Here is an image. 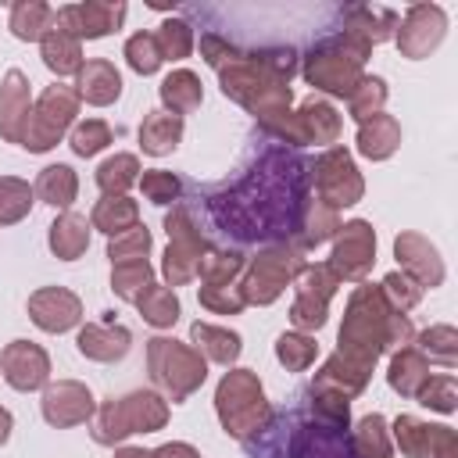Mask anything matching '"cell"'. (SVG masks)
<instances>
[{"mask_svg": "<svg viewBox=\"0 0 458 458\" xmlns=\"http://www.w3.org/2000/svg\"><path fill=\"white\" fill-rule=\"evenodd\" d=\"M200 57L218 72V86L229 100L247 107L258 125L283 118L293 104L290 79L297 72L293 50H236L229 39L208 32L200 36Z\"/></svg>", "mask_w": 458, "mask_h": 458, "instance_id": "obj_1", "label": "cell"}, {"mask_svg": "<svg viewBox=\"0 0 458 458\" xmlns=\"http://www.w3.org/2000/svg\"><path fill=\"white\" fill-rule=\"evenodd\" d=\"M411 322L408 315H397L383 290L372 286V283H361L351 290L347 297V308H344V322H340V333H336V354L365 365V369H376V361L386 354V351H397V347H408L411 344Z\"/></svg>", "mask_w": 458, "mask_h": 458, "instance_id": "obj_2", "label": "cell"}, {"mask_svg": "<svg viewBox=\"0 0 458 458\" xmlns=\"http://www.w3.org/2000/svg\"><path fill=\"white\" fill-rule=\"evenodd\" d=\"M215 411L222 429L233 440H250L272 422V408L265 401V386L250 369H229L215 386Z\"/></svg>", "mask_w": 458, "mask_h": 458, "instance_id": "obj_3", "label": "cell"}, {"mask_svg": "<svg viewBox=\"0 0 458 458\" xmlns=\"http://www.w3.org/2000/svg\"><path fill=\"white\" fill-rule=\"evenodd\" d=\"M168 422V401L157 390H132L125 397H111L100 404L93 419L97 444H122L132 433H157Z\"/></svg>", "mask_w": 458, "mask_h": 458, "instance_id": "obj_4", "label": "cell"}, {"mask_svg": "<svg viewBox=\"0 0 458 458\" xmlns=\"http://www.w3.org/2000/svg\"><path fill=\"white\" fill-rule=\"evenodd\" d=\"M147 369L150 379L165 390L168 401H186L193 390L208 379V361L193 344H182L175 336H150L147 340Z\"/></svg>", "mask_w": 458, "mask_h": 458, "instance_id": "obj_5", "label": "cell"}, {"mask_svg": "<svg viewBox=\"0 0 458 458\" xmlns=\"http://www.w3.org/2000/svg\"><path fill=\"white\" fill-rule=\"evenodd\" d=\"M365 50L354 47L351 39L336 36V39H326L318 47H311L304 54V64H301V75L308 79V86L329 93V97H351L354 86L361 82L365 75Z\"/></svg>", "mask_w": 458, "mask_h": 458, "instance_id": "obj_6", "label": "cell"}, {"mask_svg": "<svg viewBox=\"0 0 458 458\" xmlns=\"http://www.w3.org/2000/svg\"><path fill=\"white\" fill-rule=\"evenodd\" d=\"M304 250H297L293 243H272L265 250H258V258H250V265L243 268L240 279V293L243 304H272L283 297V290L304 272Z\"/></svg>", "mask_w": 458, "mask_h": 458, "instance_id": "obj_7", "label": "cell"}, {"mask_svg": "<svg viewBox=\"0 0 458 458\" xmlns=\"http://www.w3.org/2000/svg\"><path fill=\"white\" fill-rule=\"evenodd\" d=\"M79 104H82V100H79L75 86H64V82L47 86V89L32 100V114H29L21 147H25L29 154H47V150H54V147L64 140V132L75 125Z\"/></svg>", "mask_w": 458, "mask_h": 458, "instance_id": "obj_8", "label": "cell"}, {"mask_svg": "<svg viewBox=\"0 0 458 458\" xmlns=\"http://www.w3.org/2000/svg\"><path fill=\"white\" fill-rule=\"evenodd\" d=\"M165 233H168V250H165L161 272H165L168 286H182V283L197 279V265L211 250V243L182 204H175L165 215Z\"/></svg>", "mask_w": 458, "mask_h": 458, "instance_id": "obj_9", "label": "cell"}, {"mask_svg": "<svg viewBox=\"0 0 458 458\" xmlns=\"http://www.w3.org/2000/svg\"><path fill=\"white\" fill-rule=\"evenodd\" d=\"M311 179H315V193L326 208L340 211V208H351L365 197V179L351 157L347 147H329L315 157L311 165Z\"/></svg>", "mask_w": 458, "mask_h": 458, "instance_id": "obj_10", "label": "cell"}, {"mask_svg": "<svg viewBox=\"0 0 458 458\" xmlns=\"http://www.w3.org/2000/svg\"><path fill=\"white\" fill-rule=\"evenodd\" d=\"M297 283V293H293V304H290V322L297 333H315L326 326L329 318V301L340 286L336 272L326 265V261H315V265H304V272L293 279Z\"/></svg>", "mask_w": 458, "mask_h": 458, "instance_id": "obj_11", "label": "cell"}, {"mask_svg": "<svg viewBox=\"0 0 458 458\" xmlns=\"http://www.w3.org/2000/svg\"><path fill=\"white\" fill-rule=\"evenodd\" d=\"M326 265L336 272V279L361 283L376 265V229H372V222H365V218L340 222L336 243H333V254H329Z\"/></svg>", "mask_w": 458, "mask_h": 458, "instance_id": "obj_12", "label": "cell"}, {"mask_svg": "<svg viewBox=\"0 0 458 458\" xmlns=\"http://www.w3.org/2000/svg\"><path fill=\"white\" fill-rule=\"evenodd\" d=\"M447 36V14L440 4H411L397 25V50L408 61L429 57Z\"/></svg>", "mask_w": 458, "mask_h": 458, "instance_id": "obj_13", "label": "cell"}, {"mask_svg": "<svg viewBox=\"0 0 458 458\" xmlns=\"http://www.w3.org/2000/svg\"><path fill=\"white\" fill-rule=\"evenodd\" d=\"M390 440L408 458H458V433L451 426H433L415 415H397Z\"/></svg>", "mask_w": 458, "mask_h": 458, "instance_id": "obj_14", "label": "cell"}, {"mask_svg": "<svg viewBox=\"0 0 458 458\" xmlns=\"http://www.w3.org/2000/svg\"><path fill=\"white\" fill-rule=\"evenodd\" d=\"M122 21H125V4H111V0H82V4H64L54 11V25L72 32L79 43L100 39L114 32Z\"/></svg>", "mask_w": 458, "mask_h": 458, "instance_id": "obj_15", "label": "cell"}, {"mask_svg": "<svg viewBox=\"0 0 458 458\" xmlns=\"http://www.w3.org/2000/svg\"><path fill=\"white\" fill-rule=\"evenodd\" d=\"M394 258H397V272H404L419 290H433V286H440L444 283V276H447V268H444V258H440V250L422 236V233H411V229H404V233H397L394 236Z\"/></svg>", "mask_w": 458, "mask_h": 458, "instance_id": "obj_16", "label": "cell"}, {"mask_svg": "<svg viewBox=\"0 0 458 458\" xmlns=\"http://www.w3.org/2000/svg\"><path fill=\"white\" fill-rule=\"evenodd\" d=\"M0 376L21 394L39 390L50 383V354L32 340H11L0 351Z\"/></svg>", "mask_w": 458, "mask_h": 458, "instance_id": "obj_17", "label": "cell"}, {"mask_svg": "<svg viewBox=\"0 0 458 458\" xmlns=\"http://www.w3.org/2000/svg\"><path fill=\"white\" fill-rule=\"evenodd\" d=\"M39 408H43V419L54 429H72V426H82L93 415V394L79 379H57V383L43 386Z\"/></svg>", "mask_w": 458, "mask_h": 458, "instance_id": "obj_18", "label": "cell"}, {"mask_svg": "<svg viewBox=\"0 0 458 458\" xmlns=\"http://www.w3.org/2000/svg\"><path fill=\"white\" fill-rule=\"evenodd\" d=\"M29 318L43 333H68L82 322V301L68 286H39L29 297Z\"/></svg>", "mask_w": 458, "mask_h": 458, "instance_id": "obj_19", "label": "cell"}, {"mask_svg": "<svg viewBox=\"0 0 458 458\" xmlns=\"http://www.w3.org/2000/svg\"><path fill=\"white\" fill-rule=\"evenodd\" d=\"M29 114H32L29 75L18 72V68H11V72L0 79V136H4L7 143H18V147H21Z\"/></svg>", "mask_w": 458, "mask_h": 458, "instance_id": "obj_20", "label": "cell"}, {"mask_svg": "<svg viewBox=\"0 0 458 458\" xmlns=\"http://www.w3.org/2000/svg\"><path fill=\"white\" fill-rule=\"evenodd\" d=\"M75 347L89 361H122L132 347V333L118 322H86L75 336Z\"/></svg>", "mask_w": 458, "mask_h": 458, "instance_id": "obj_21", "label": "cell"}, {"mask_svg": "<svg viewBox=\"0 0 458 458\" xmlns=\"http://www.w3.org/2000/svg\"><path fill=\"white\" fill-rule=\"evenodd\" d=\"M75 93H79V100H86L93 107H107V104H114L122 97V75H118V68L111 61L93 57V61H86L79 68Z\"/></svg>", "mask_w": 458, "mask_h": 458, "instance_id": "obj_22", "label": "cell"}, {"mask_svg": "<svg viewBox=\"0 0 458 458\" xmlns=\"http://www.w3.org/2000/svg\"><path fill=\"white\" fill-rule=\"evenodd\" d=\"M293 125H297L301 147L304 143H336V136H340V114L322 97L301 100V107L293 111Z\"/></svg>", "mask_w": 458, "mask_h": 458, "instance_id": "obj_23", "label": "cell"}, {"mask_svg": "<svg viewBox=\"0 0 458 458\" xmlns=\"http://www.w3.org/2000/svg\"><path fill=\"white\" fill-rule=\"evenodd\" d=\"M394 11H383V7H351L344 14V39H351L354 47H361L365 54L372 47H379L390 32H394Z\"/></svg>", "mask_w": 458, "mask_h": 458, "instance_id": "obj_24", "label": "cell"}, {"mask_svg": "<svg viewBox=\"0 0 458 458\" xmlns=\"http://www.w3.org/2000/svg\"><path fill=\"white\" fill-rule=\"evenodd\" d=\"M369 376H372V369H365V365H358L344 354H329L322 361V369L315 372L311 390H333V394H344L351 401L369 386Z\"/></svg>", "mask_w": 458, "mask_h": 458, "instance_id": "obj_25", "label": "cell"}, {"mask_svg": "<svg viewBox=\"0 0 458 458\" xmlns=\"http://www.w3.org/2000/svg\"><path fill=\"white\" fill-rule=\"evenodd\" d=\"M358 154L369 161H386L397 154L401 147V122L394 114H372L369 122L358 125V140H354Z\"/></svg>", "mask_w": 458, "mask_h": 458, "instance_id": "obj_26", "label": "cell"}, {"mask_svg": "<svg viewBox=\"0 0 458 458\" xmlns=\"http://www.w3.org/2000/svg\"><path fill=\"white\" fill-rule=\"evenodd\" d=\"M89 229H93V225L86 222V215H79V211H61V215L50 222V233H47V243H50L54 258H61V261L82 258L86 247H89Z\"/></svg>", "mask_w": 458, "mask_h": 458, "instance_id": "obj_27", "label": "cell"}, {"mask_svg": "<svg viewBox=\"0 0 458 458\" xmlns=\"http://www.w3.org/2000/svg\"><path fill=\"white\" fill-rule=\"evenodd\" d=\"M429 376H433V372H429V361H426V354H422L415 344L397 347V351L390 354L386 383H390V386H394L401 397H415Z\"/></svg>", "mask_w": 458, "mask_h": 458, "instance_id": "obj_28", "label": "cell"}, {"mask_svg": "<svg viewBox=\"0 0 458 458\" xmlns=\"http://www.w3.org/2000/svg\"><path fill=\"white\" fill-rule=\"evenodd\" d=\"M340 229V215L333 208H326L318 197L315 200H304L301 215H297V225H293V236H297V250H311L318 243H326L329 236H336Z\"/></svg>", "mask_w": 458, "mask_h": 458, "instance_id": "obj_29", "label": "cell"}, {"mask_svg": "<svg viewBox=\"0 0 458 458\" xmlns=\"http://www.w3.org/2000/svg\"><path fill=\"white\" fill-rule=\"evenodd\" d=\"M190 340H193V347L204 354V361H215V365H233L236 358H240V351H243V340H240V333H233V329H225V326H211V322H193L190 326Z\"/></svg>", "mask_w": 458, "mask_h": 458, "instance_id": "obj_30", "label": "cell"}, {"mask_svg": "<svg viewBox=\"0 0 458 458\" xmlns=\"http://www.w3.org/2000/svg\"><path fill=\"white\" fill-rule=\"evenodd\" d=\"M157 97H161L165 111H172V114H179V118H182V114H190V111H197V107H200V100H204L200 75H197V72H190V68H175V72H168V75L161 79Z\"/></svg>", "mask_w": 458, "mask_h": 458, "instance_id": "obj_31", "label": "cell"}, {"mask_svg": "<svg viewBox=\"0 0 458 458\" xmlns=\"http://www.w3.org/2000/svg\"><path fill=\"white\" fill-rule=\"evenodd\" d=\"M39 54H43V64L54 75H79V68L86 64L82 61V43L72 32H64L61 25L47 29V36L39 39Z\"/></svg>", "mask_w": 458, "mask_h": 458, "instance_id": "obj_32", "label": "cell"}, {"mask_svg": "<svg viewBox=\"0 0 458 458\" xmlns=\"http://www.w3.org/2000/svg\"><path fill=\"white\" fill-rule=\"evenodd\" d=\"M179 140H182V118L172 111H150L140 125V147L150 157L172 154L179 147Z\"/></svg>", "mask_w": 458, "mask_h": 458, "instance_id": "obj_33", "label": "cell"}, {"mask_svg": "<svg viewBox=\"0 0 458 458\" xmlns=\"http://www.w3.org/2000/svg\"><path fill=\"white\" fill-rule=\"evenodd\" d=\"M89 225L100 229L107 240L111 236H122L129 229L140 225V208L132 197H100L93 204V215H89Z\"/></svg>", "mask_w": 458, "mask_h": 458, "instance_id": "obj_34", "label": "cell"}, {"mask_svg": "<svg viewBox=\"0 0 458 458\" xmlns=\"http://www.w3.org/2000/svg\"><path fill=\"white\" fill-rule=\"evenodd\" d=\"M297 458H354L351 440L336 426H304L297 433Z\"/></svg>", "mask_w": 458, "mask_h": 458, "instance_id": "obj_35", "label": "cell"}, {"mask_svg": "<svg viewBox=\"0 0 458 458\" xmlns=\"http://www.w3.org/2000/svg\"><path fill=\"white\" fill-rule=\"evenodd\" d=\"M32 193L50 204V208H68L75 197H79V175L72 165H47L39 175H36V186Z\"/></svg>", "mask_w": 458, "mask_h": 458, "instance_id": "obj_36", "label": "cell"}, {"mask_svg": "<svg viewBox=\"0 0 458 458\" xmlns=\"http://www.w3.org/2000/svg\"><path fill=\"white\" fill-rule=\"evenodd\" d=\"M140 157L136 154H111V157H104L100 165H97V186H100V193L104 197H125V190L140 179Z\"/></svg>", "mask_w": 458, "mask_h": 458, "instance_id": "obj_37", "label": "cell"}, {"mask_svg": "<svg viewBox=\"0 0 458 458\" xmlns=\"http://www.w3.org/2000/svg\"><path fill=\"white\" fill-rule=\"evenodd\" d=\"M136 308H140L143 322L154 326V329H172V326L179 322V311H182L175 290H172V286H157V283H150V286L136 297Z\"/></svg>", "mask_w": 458, "mask_h": 458, "instance_id": "obj_38", "label": "cell"}, {"mask_svg": "<svg viewBox=\"0 0 458 458\" xmlns=\"http://www.w3.org/2000/svg\"><path fill=\"white\" fill-rule=\"evenodd\" d=\"M50 25H54V7L43 4V0H18V4L11 7V18H7V29H11L18 39H25V43L43 39Z\"/></svg>", "mask_w": 458, "mask_h": 458, "instance_id": "obj_39", "label": "cell"}, {"mask_svg": "<svg viewBox=\"0 0 458 458\" xmlns=\"http://www.w3.org/2000/svg\"><path fill=\"white\" fill-rule=\"evenodd\" d=\"M36 204V193L25 179L18 175H0V225L21 222Z\"/></svg>", "mask_w": 458, "mask_h": 458, "instance_id": "obj_40", "label": "cell"}, {"mask_svg": "<svg viewBox=\"0 0 458 458\" xmlns=\"http://www.w3.org/2000/svg\"><path fill=\"white\" fill-rule=\"evenodd\" d=\"M383 104H386V82L379 75H361V82L347 97V114L361 125L372 114H383Z\"/></svg>", "mask_w": 458, "mask_h": 458, "instance_id": "obj_41", "label": "cell"}, {"mask_svg": "<svg viewBox=\"0 0 458 458\" xmlns=\"http://www.w3.org/2000/svg\"><path fill=\"white\" fill-rule=\"evenodd\" d=\"M243 272V254L240 250H208L197 265V276H200V286H225L233 283L236 276Z\"/></svg>", "mask_w": 458, "mask_h": 458, "instance_id": "obj_42", "label": "cell"}, {"mask_svg": "<svg viewBox=\"0 0 458 458\" xmlns=\"http://www.w3.org/2000/svg\"><path fill=\"white\" fill-rule=\"evenodd\" d=\"M150 283H154V265H150L147 258L111 265V290H114L122 301H136Z\"/></svg>", "mask_w": 458, "mask_h": 458, "instance_id": "obj_43", "label": "cell"}, {"mask_svg": "<svg viewBox=\"0 0 458 458\" xmlns=\"http://www.w3.org/2000/svg\"><path fill=\"white\" fill-rule=\"evenodd\" d=\"M276 358H279V365L283 369H290V372H304L315 358H318V344H315V336L311 333H283L279 340H276Z\"/></svg>", "mask_w": 458, "mask_h": 458, "instance_id": "obj_44", "label": "cell"}, {"mask_svg": "<svg viewBox=\"0 0 458 458\" xmlns=\"http://www.w3.org/2000/svg\"><path fill=\"white\" fill-rule=\"evenodd\" d=\"M426 361H440L444 369H454L458 361V329L454 326H429L426 333H419V344H415Z\"/></svg>", "mask_w": 458, "mask_h": 458, "instance_id": "obj_45", "label": "cell"}, {"mask_svg": "<svg viewBox=\"0 0 458 458\" xmlns=\"http://www.w3.org/2000/svg\"><path fill=\"white\" fill-rule=\"evenodd\" d=\"M157 39V50H161V61H182L193 54V29L182 21V18H165L154 32Z\"/></svg>", "mask_w": 458, "mask_h": 458, "instance_id": "obj_46", "label": "cell"}, {"mask_svg": "<svg viewBox=\"0 0 458 458\" xmlns=\"http://www.w3.org/2000/svg\"><path fill=\"white\" fill-rule=\"evenodd\" d=\"M68 143H72V150H75L79 157H93V154H100V150L111 143V125H107L104 118L75 122V125H72Z\"/></svg>", "mask_w": 458, "mask_h": 458, "instance_id": "obj_47", "label": "cell"}, {"mask_svg": "<svg viewBox=\"0 0 458 458\" xmlns=\"http://www.w3.org/2000/svg\"><path fill=\"white\" fill-rule=\"evenodd\" d=\"M140 190H143V197L150 200V204H175L179 200V193H182V182H179V175H172V172H165V168H143L140 172Z\"/></svg>", "mask_w": 458, "mask_h": 458, "instance_id": "obj_48", "label": "cell"}, {"mask_svg": "<svg viewBox=\"0 0 458 458\" xmlns=\"http://www.w3.org/2000/svg\"><path fill=\"white\" fill-rule=\"evenodd\" d=\"M125 61L136 75H154L161 68V50H157V39L154 32H136L125 39Z\"/></svg>", "mask_w": 458, "mask_h": 458, "instance_id": "obj_49", "label": "cell"}, {"mask_svg": "<svg viewBox=\"0 0 458 458\" xmlns=\"http://www.w3.org/2000/svg\"><path fill=\"white\" fill-rule=\"evenodd\" d=\"M415 401L426 404V408H433V411L451 415L458 408V383H454V376H447V372L444 376H429L422 383V390L415 394Z\"/></svg>", "mask_w": 458, "mask_h": 458, "instance_id": "obj_50", "label": "cell"}, {"mask_svg": "<svg viewBox=\"0 0 458 458\" xmlns=\"http://www.w3.org/2000/svg\"><path fill=\"white\" fill-rule=\"evenodd\" d=\"M147 250H150V229H147V225H136V229H129V233L107 240V258H111V265L140 261V258H147Z\"/></svg>", "mask_w": 458, "mask_h": 458, "instance_id": "obj_51", "label": "cell"}, {"mask_svg": "<svg viewBox=\"0 0 458 458\" xmlns=\"http://www.w3.org/2000/svg\"><path fill=\"white\" fill-rule=\"evenodd\" d=\"M379 290H383L386 304H390L397 315H408V311L422 301V290H419L404 272H386V276H383V283H379Z\"/></svg>", "mask_w": 458, "mask_h": 458, "instance_id": "obj_52", "label": "cell"}, {"mask_svg": "<svg viewBox=\"0 0 458 458\" xmlns=\"http://www.w3.org/2000/svg\"><path fill=\"white\" fill-rule=\"evenodd\" d=\"M197 293H200V304L208 311H215V315H240L247 308L240 286H233V283H225V286H200Z\"/></svg>", "mask_w": 458, "mask_h": 458, "instance_id": "obj_53", "label": "cell"}, {"mask_svg": "<svg viewBox=\"0 0 458 458\" xmlns=\"http://www.w3.org/2000/svg\"><path fill=\"white\" fill-rule=\"evenodd\" d=\"M150 458H200V451L193 444H182V440H172V444H161L150 451Z\"/></svg>", "mask_w": 458, "mask_h": 458, "instance_id": "obj_54", "label": "cell"}, {"mask_svg": "<svg viewBox=\"0 0 458 458\" xmlns=\"http://www.w3.org/2000/svg\"><path fill=\"white\" fill-rule=\"evenodd\" d=\"M11 429H14V419H11V411L0 404V447L11 440Z\"/></svg>", "mask_w": 458, "mask_h": 458, "instance_id": "obj_55", "label": "cell"}, {"mask_svg": "<svg viewBox=\"0 0 458 458\" xmlns=\"http://www.w3.org/2000/svg\"><path fill=\"white\" fill-rule=\"evenodd\" d=\"M114 458H150V451H143V447H118Z\"/></svg>", "mask_w": 458, "mask_h": 458, "instance_id": "obj_56", "label": "cell"}]
</instances>
